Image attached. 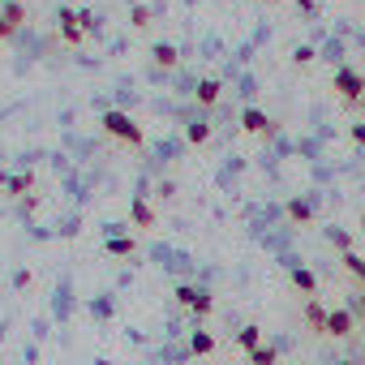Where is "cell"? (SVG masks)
I'll return each instance as SVG.
<instances>
[{
  "label": "cell",
  "mask_w": 365,
  "mask_h": 365,
  "mask_svg": "<svg viewBox=\"0 0 365 365\" xmlns=\"http://www.w3.org/2000/svg\"><path fill=\"white\" fill-rule=\"evenodd\" d=\"M78 22H82V31H86V35H95V31H99V18H95L91 9H82V14H78Z\"/></svg>",
  "instance_id": "cb8c5ba5"
},
{
  "label": "cell",
  "mask_w": 365,
  "mask_h": 365,
  "mask_svg": "<svg viewBox=\"0 0 365 365\" xmlns=\"http://www.w3.org/2000/svg\"><path fill=\"white\" fill-rule=\"evenodd\" d=\"M129 220H133L138 228H155V207H150L146 198H133V202H129Z\"/></svg>",
  "instance_id": "8fae6325"
},
{
  "label": "cell",
  "mask_w": 365,
  "mask_h": 365,
  "mask_svg": "<svg viewBox=\"0 0 365 365\" xmlns=\"http://www.w3.org/2000/svg\"><path fill=\"white\" fill-rule=\"evenodd\" d=\"M288 275H292V284H297V292H305V297H314V292H318V275H314L309 267H292Z\"/></svg>",
  "instance_id": "7c38bea8"
},
{
  "label": "cell",
  "mask_w": 365,
  "mask_h": 365,
  "mask_svg": "<svg viewBox=\"0 0 365 365\" xmlns=\"http://www.w3.org/2000/svg\"><path fill=\"white\" fill-rule=\"evenodd\" d=\"M129 22H133L138 31H146V26H150V9H146V5H133V9H129Z\"/></svg>",
  "instance_id": "44dd1931"
},
{
  "label": "cell",
  "mask_w": 365,
  "mask_h": 365,
  "mask_svg": "<svg viewBox=\"0 0 365 365\" xmlns=\"http://www.w3.org/2000/svg\"><path fill=\"white\" fill-rule=\"evenodd\" d=\"M297 9H301V14H314V9H318V0H297Z\"/></svg>",
  "instance_id": "484cf974"
},
{
  "label": "cell",
  "mask_w": 365,
  "mask_h": 365,
  "mask_svg": "<svg viewBox=\"0 0 365 365\" xmlns=\"http://www.w3.org/2000/svg\"><path fill=\"white\" fill-rule=\"evenodd\" d=\"M331 245H335L339 254H348V250H352V237H348V232H339V228H331Z\"/></svg>",
  "instance_id": "603a6c76"
},
{
  "label": "cell",
  "mask_w": 365,
  "mask_h": 365,
  "mask_svg": "<svg viewBox=\"0 0 365 365\" xmlns=\"http://www.w3.org/2000/svg\"><path fill=\"white\" fill-rule=\"evenodd\" d=\"M237 344H241L245 352H254V348L262 344V327H254V322H250V327H241V331H237Z\"/></svg>",
  "instance_id": "e0dca14e"
},
{
  "label": "cell",
  "mask_w": 365,
  "mask_h": 365,
  "mask_svg": "<svg viewBox=\"0 0 365 365\" xmlns=\"http://www.w3.org/2000/svg\"><path fill=\"white\" fill-rule=\"evenodd\" d=\"M339 365H352V361H339Z\"/></svg>",
  "instance_id": "f546056e"
},
{
  "label": "cell",
  "mask_w": 365,
  "mask_h": 365,
  "mask_svg": "<svg viewBox=\"0 0 365 365\" xmlns=\"http://www.w3.org/2000/svg\"><path fill=\"white\" fill-rule=\"evenodd\" d=\"M361 228H365V215H361Z\"/></svg>",
  "instance_id": "f1b7e54d"
},
{
  "label": "cell",
  "mask_w": 365,
  "mask_h": 365,
  "mask_svg": "<svg viewBox=\"0 0 365 365\" xmlns=\"http://www.w3.org/2000/svg\"><path fill=\"white\" fill-rule=\"evenodd\" d=\"M99 125H103V133H112V138H120L125 146H142V129H138V120L133 116H125V112H103L99 116Z\"/></svg>",
  "instance_id": "6da1fadb"
},
{
  "label": "cell",
  "mask_w": 365,
  "mask_h": 365,
  "mask_svg": "<svg viewBox=\"0 0 365 365\" xmlns=\"http://www.w3.org/2000/svg\"><path fill=\"white\" fill-rule=\"evenodd\" d=\"M185 138H190V142H194V146H202V142H207V138H211V125H207V120H194V125H190V129H185Z\"/></svg>",
  "instance_id": "ffe728a7"
},
{
  "label": "cell",
  "mask_w": 365,
  "mask_h": 365,
  "mask_svg": "<svg viewBox=\"0 0 365 365\" xmlns=\"http://www.w3.org/2000/svg\"><path fill=\"white\" fill-rule=\"evenodd\" d=\"M250 365H279V352L267 348V344H258V348L250 352Z\"/></svg>",
  "instance_id": "ac0fdd59"
},
{
  "label": "cell",
  "mask_w": 365,
  "mask_h": 365,
  "mask_svg": "<svg viewBox=\"0 0 365 365\" xmlns=\"http://www.w3.org/2000/svg\"><path fill=\"white\" fill-rule=\"evenodd\" d=\"M220 95H224V86H220V78H202V82L194 86V99H198L202 108H215V103H220Z\"/></svg>",
  "instance_id": "ba28073f"
},
{
  "label": "cell",
  "mask_w": 365,
  "mask_h": 365,
  "mask_svg": "<svg viewBox=\"0 0 365 365\" xmlns=\"http://www.w3.org/2000/svg\"><path fill=\"white\" fill-rule=\"evenodd\" d=\"M331 86L339 91V99H344V103H361V99H365V73H356V69H348V65H339V69H335Z\"/></svg>",
  "instance_id": "7a4b0ae2"
},
{
  "label": "cell",
  "mask_w": 365,
  "mask_h": 365,
  "mask_svg": "<svg viewBox=\"0 0 365 365\" xmlns=\"http://www.w3.org/2000/svg\"><path fill=\"white\" fill-rule=\"evenodd\" d=\"M361 339H365V318H361Z\"/></svg>",
  "instance_id": "83f0119b"
},
{
  "label": "cell",
  "mask_w": 365,
  "mask_h": 365,
  "mask_svg": "<svg viewBox=\"0 0 365 365\" xmlns=\"http://www.w3.org/2000/svg\"><path fill=\"white\" fill-rule=\"evenodd\" d=\"M356 309H361V318H365V292H361V297H356Z\"/></svg>",
  "instance_id": "4316f807"
},
{
  "label": "cell",
  "mask_w": 365,
  "mask_h": 365,
  "mask_svg": "<svg viewBox=\"0 0 365 365\" xmlns=\"http://www.w3.org/2000/svg\"><path fill=\"white\" fill-rule=\"evenodd\" d=\"M0 22L14 26V31H22V22H26V5H22V0H5V5H0Z\"/></svg>",
  "instance_id": "30bf717a"
},
{
  "label": "cell",
  "mask_w": 365,
  "mask_h": 365,
  "mask_svg": "<svg viewBox=\"0 0 365 365\" xmlns=\"http://www.w3.org/2000/svg\"><path fill=\"white\" fill-rule=\"evenodd\" d=\"M103 250H108L112 258H129L138 245H133V237H108V245H103Z\"/></svg>",
  "instance_id": "2e32d148"
},
{
  "label": "cell",
  "mask_w": 365,
  "mask_h": 365,
  "mask_svg": "<svg viewBox=\"0 0 365 365\" xmlns=\"http://www.w3.org/2000/svg\"><path fill=\"white\" fill-rule=\"evenodd\" d=\"M305 318H309V327L318 331V335H327V318H331V309H322V301H305Z\"/></svg>",
  "instance_id": "4fadbf2b"
},
{
  "label": "cell",
  "mask_w": 365,
  "mask_h": 365,
  "mask_svg": "<svg viewBox=\"0 0 365 365\" xmlns=\"http://www.w3.org/2000/svg\"><path fill=\"white\" fill-rule=\"evenodd\" d=\"M284 215H288L297 228H314V202H305V198H288Z\"/></svg>",
  "instance_id": "8992f818"
},
{
  "label": "cell",
  "mask_w": 365,
  "mask_h": 365,
  "mask_svg": "<svg viewBox=\"0 0 365 365\" xmlns=\"http://www.w3.org/2000/svg\"><path fill=\"white\" fill-rule=\"evenodd\" d=\"M352 331H356L352 314H348V309H331V318H327V335H331V339H344V335H352Z\"/></svg>",
  "instance_id": "52a82bcc"
},
{
  "label": "cell",
  "mask_w": 365,
  "mask_h": 365,
  "mask_svg": "<svg viewBox=\"0 0 365 365\" xmlns=\"http://www.w3.org/2000/svg\"><path fill=\"white\" fill-rule=\"evenodd\" d=\"M344 271H348V275H356V279L365 284V258H361V254H352V250H348V254H344Z\"/></svg>",
  "instance_id": "d6986e66"
},
{
  "label": "cell",
  "mask_w": 365,
  "mask_h": 365,
  "mask_svg": "<svg viewBox=\"0 0 365 365\" xmlns=\"http://www.w3.org/2000/svg\"><path fill=\"white\" fill-rule=\"evenodd\" d=\"M241 129H245V133L267 138V133H275V120H271L262 108H245V112H241Z\"/></svg>",
  "instance_id": "5b68a950"
},
{
  "label": "cell",
  "mask_w": 365,
  "mask_h": 365,
  "mask_svg": "<svg viewBox=\"0 0 365 365\" xmlns=\"http://www.w3.org/2000/svg\"><path fill=\"white\" fill-rule=\"evenodd\" d=\"M56 22H61V35H65V43H69V48H82V39H86V31H82V22H78V14H73L69 5H61V9H56Z\"/></svg>",
  "instance_id": "277c9868"
},
{
  "label": "cell",
  "mask_w": 365,
  "mask_h": 365,
  "mask_svg": "<svg viewBox=\"0 0 365 365\" xmlns=\"http://www.w3.org/2000/svg\"><path fill=\"white\" fill-rule=\"evenodd\" d=\"M348 138H352L356 146H365V120H352V129H348Z\"/></svg>",
  "instance_id": "d4e9b609"
},
{
  "label": "cell",
  "mask_w": 365,
  "mask_h": 365,
  "mask_svg": "<svg viewBox=\"0 0 365 365\" xmlns=\"http://www.w3.org/2000/svg\"><path fill=\"white\" fill-rule=\"evenodd\" d=\"M314 56H318V52H314L309 43H301V48H292V65H309Z\"/></svg>",
  "instance_id": "7402d4cb"
},
{
  "label": "cell",
  "mask_w": 365,
  "mask_h": 365,
  "mask_svg": "<svg viewBox=\"0 0 365 365\" xmlns=\"http://www.w3.org/2000/svg\"><path fill=\"white\" fill-rule=\"evenodd\" d=\"M0 185L9 190V198H22V194L35 190V176H31V172H22V176H5V172H0Z\"/></svg>",
  "instance_id": "9c48e42d"
},
{
  "label": "cell",
  "mask_w": 365,
  "mask_h": 365,
  "mask_svg": "<svg viewBox=\"0 0 365 365\" xmlns=\"http://www.w3.org/2000/svg\"><path fill=\"white\" fill-rule=\"evenodd\" d=\"M176 301L185 305L190 314H198V318H211V314H215V297H211L207 288H198V284H180V288H176Z\"/></svg>",
  "instance_id": "3957f363"
},
{
  "label": "cell",
  "mask_w": 365,
  "mask_h": 365,
  "mask_svg": "<svg viewBox=\"0 0 365 365\" xmlns=\"http://www.w3.org/2000/svg\"><path fill=\"white\" fill-rule=\"evenodd\" d=\"M150 61H155L159 69H172V65L180 61V52H176V43H155V48H150Z\"/></svg>",
  "instance_id": "5bb4252c"
},
{
  "label": "cell",
  "mask_w": 365,
  "mask_h": 365,
  "mask_svg": "<svg viewBox=\"0 0 365 365\" xmlns=\"http://www.w3.org/2000/svg\"><path fill=\"white\" fill-rule=\"evenodd\" d=\"M190 352H194V356H211V352H215V335H211V331H194V335H190Z\"/></svg>",
  "instance_id": "9a60e30c"
}]
</instances>
